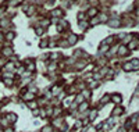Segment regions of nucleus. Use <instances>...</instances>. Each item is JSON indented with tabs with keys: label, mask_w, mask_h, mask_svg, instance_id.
I'll use <instances>...</instances> for the list:
<instances>
[{
	"label": "nucleus",
	"mask_w": 139,
	"mask_h": 132,
	"mask_svg": "<svg viewBox=\"0 0 139 132\" xmlns=\"http://www.w3.org/2000/svg\"><path fill=\"white\" fill-rule=\"evenodd\" d=\"M82 96H83V99H88V97L90 96V92L89 91H83L82 92Z\"/></svg>",
	"instance_id": "aec40b11"
},
{
	"label": "nucleus",
	"mask_w": 139,
	"mask_h": 132,
	"mask_svg": "<svg viewBox=\"0 0 139 132\" xmlns=\"http://www.w3.org/2000/svg\"><path fill=\"white\" fill-rule=\"evenodd\" d=\"M1 53H3V56L8 57V56H11V54H13V50H11V47H4V49L1 50Z\"/></svg>",
	"instance_id": "7ed1b4c3"
},
{
	"label": "nucleus",
	"mask_w": 139,
	"mask_h": 132,
	"mask_svg": "<svg viewBox=\"0 0 139 132\" xmlns=\"http://www.w3.org/2000/svg\"><path fill=\"white\" fill-rule=\"evenodd\" d=\"M127 53H128V49L125 46H120L118 47V54L120 56H127Z\"/></svg>",
	"instance_id": "20e7f679"
},
{
	"label": "nucleus",
	"mask_w": 139,
	"mask_h": 132,
	"mask_svg": "<svg viewBox=\"0 0 139 132\" xmlns=\"http://www.w3.org/2000/svg\"><path fill=\"white\" fill-rule=\"evenodd\" d=\"M139 45H138V42H134V41H131L129 42V49H136Z\"/></svg>",
	"instance_id": "2eb2a0df"
},
{
	"label": "nucleus",
	"mask_w": 139,
	"mask_h": 132,
	"mask_svg": "<svg viewBox=\"0 0 139 132\" xmlns=\"http://www.w3.org/2000/svg\"><path fill=\"white\" fill-rule=\"evenodd\" d=\"M98 22H99V21L96 20V18H93V20H92V25H96Z\"/></svg>",
	"instance_id": "e433bc0d"
},
{
	"label": "nucleus",
	"mask_w": 139,
	"mask_h": 132,
	"mask_svg": "<svg viewBox=\"0 0 139 132\" xmlns=\"http://www.w3.org/2000/svg\"><path fill=\"white\" fill-rule=\"evenodd\" d=\"M123 68L125 70V71H131V70H132V64H131V63H125V64L123 66Z\"/></svg>",
	"instance_id": "ddd939ff"
},
{
	"label": "nucleus",
	"mask_w": 139,
	"mask_h": 132,
	"mask_svg": "<svg viewBox=\"0 0 139 132\" xmlns=\"http://www.w3.org/2000/svg\"><path fill=\"white\" fill-rule=\"evenodd\" d=\"M42 33H43V28H41V26L36 28V35H42Z\"/></svg>",
	"instance_id": "cd10ccee"
},
{
	"label": "nucleus",
	"mask_w": 139,
	"mask_h": 132,
	"mask_svg": "<svg viewBox=\"0 0 139 132\" xmlns=\"http://www.w3.org/2000/svg\"><path fill=\"white\" fill-rule=\"evenodd\" d=\"M36 106H38V103H36V102H32V100H31V102H28V107H29V108H36Z\"/></svg>",
	"instance_id": "f3484780"
},
{
	"label": "nucleus",
	"mask_w": 139,
	"mask_h": 132,
	"mask_svg": "<svg viewBox=\"0 0 139 132\" xmlns=\"http://www.w3.org/2000/svg\"><path fill=\"white\" fill-rule=\"evenodd\" d=\"M118 132H125V128H121V129H120Z\"/></svg>",
	"instance_id": "49530a36"
},
{
	"label": "nucleus",
	"mask_w": 139,
	"mask_h": 132,
	"mask_svg": "<svg viewBox=\"0 0 139 132\" xmlns=\"http://www.w3.org/2000/svg\"><path fill=\"white\" fill-rule=\"evenodd\" d=\"M53 15H54V17H61V15H63V11L57 8V10H54V11H53Z\"/></svg>",
	"instance_id": "a211bd4d"
},
{
	"label": "nucleus",
	"mask_w": 139,
	"mask_h": 132,
	"mask_svg": "<svg viewBox=\"0 0 139 132\" xmlns=\"http://www.w3.org/2000/svg\"><path fill=\"white\" fill-rule=\"evenodd\" d=\"M74 132H75V131H74Z\"/></svg>",
	"instance_id": "8fccbe9b"
},
{
	"label": "nucleus",
	"mask_w": 139,
	"mask_h": 132,
	"mask_svg": "<svg viewBox=\"0 0 139 132\" xmlns=\"http://www.w3.org/2000/svg\"><path fill=\"white\" fill-rule=\"evenodd\" d=\"M53 129H51V127L50 125H47V127H45L43 129H42V132H51Z\"/></svg>",
	"instance_id": "b1692460"
},
{
	"label": "nucleus",
	"mask_w": 139,
	"mask_h": 132,
	"mask_svg": "<svg viewBox=\"0 0 139 132\" xmlns=\"http://www.w3.org/2000/svg\"><path fill=\"white\" fill-rule=\"evenodd\" d=\"M6 70H11V71H13V70H14V64H11V63H8L7 66H6Z\"/></svg>",
	"instance_id": "a878e982"
},
{
	"label": "nucleus",
	"mask_w": 139,
	"mask_h": 132,
	"mask_svg": "<svg viewBox=\"0 0 139 132\" xmlns=\"http://www.w3.org/2000/svg\"><path fill=\"white\" fill-rule=\"evenodd\" d=\"M108 25H110L111 28H118V26L121 25V21H120L118 18H114V20H110V21H108Z\"/></svg>",
	"instance_id": "f257e3e1"
},
{
	"label": "nucleus",
	"mask_w": 139,
	"mask_h": 132,
	"mask_svg": "<svg viewBox=\"0 0 139 132\" xmlns=\"http://www.w3.org/2000/svg\"><path fill=\"white\" fill-rule=\"evenodd\" d=\"M42 25H43V26H47V25H49V21H47V20H45V21L42 22Z\"/></svg>",
	"instance_id": "c9c22d12"
},
{
	"label": "nucleus",
	"mask_w": 139,
	"mask_h": 132,
	"mask_svg": "<svg viewBox=\"0 0 139 132\" xmlns=\"http://www.w3.org/2000/svg\"><path fill=\"white\" fill-rule=\"evenodd\" d=\"M68 43H67V41H61L60 42V46H67Z\"/></svg>",
	"instance_id": "f704fd0d"
},
{
	"label": "nucleus",
	"mask_w": 139,
	"mask_h": 132,
	"mask_svg": "<svg viewBox=\"0 0 139 132\" xmlns=\"http://www.w3.org/2000/svg\"><path fill=\"white\" fill-rule=\"evenodd\" d=\"M136 129L139 131V118H138V121H136Z\"/></svg>",
	"instance_id": "a18cd8bd"
},
{
	"label": "nucleus",
	"mask_w": 139,
	"mask_h": 132,
	"mask_svg": "<svg viewBox=\"0 0 139 132\" xmlns=\"http://www.w3.org/2000/svg\"><path fill=\"white\" fill-rule=\"evenodd\" d=\"M77 103H79V104L83 103V96H82V95H78V96H77Z\"/></svg>",
	"instance_id": "412c9836"
},
{
	"label": "nucleus",
	"mask_w": 139,
	"mask_h": 132,
	"mask_svg": "<svg viewBox=\"0 0 139 132\" xmlns=\"http://www.w3.org/2000/svg\"><path fill=\"white\" fill-rule=\"evenodd\" d=\"M81 127H82V122H81V121L75 122V128H81Z\"/></svg>",
	"instance_id": "72a5a7b5"
},
{
	"label": "nucleus",
	"mask_w": 139,
	"mask_h": 132,
	"mask_svg": "<svg viewBox=\"0 0 139 132\" xmlns=\"http://www.w3.org/2000/svg\"><path fill=\"white\" fill-rule=\"evenodd\" d=\"M47 45H49V43H47V41H46V39H45V41H42V42H41V47H46Z\"/></svg>",
	"instance_id": "bb28decb"
},
{
	"label": "nucleus",
	"mask_w": 139,
	"mask_h": 132,
	"mask_svg": "<svg viewBox=\"0 0 139 132\" xmlns=\"http://www.w3.org/2000/svg\"><path fill=\"white\" fill-rule=\"evenodd\" d=\"M102 20H103V21H107V15L106 14H102Z\"/></svg>",
	"instance_id": "a19ab883"
},
{
	"label": "nucleus",
	"mask_w": 139,
	"mask_h": 132,
	"mask_svg": "<svg viewBox=\"0 0 139 132\" xmlns=\"http://www.w3.org/2000/svg\"><path fill=\"white\" fill-rule=\"evenodd\" d=\"M88 14H89L90 17H95L96 14H98V10H96V8H90L89 11H88Z\"/></svg>",
	"instance_id": "4468645a"
},
{
	"label": "nucleus",
	"mask_w": 139,
	"mask_h": 132,
	"mask_svg": "<svg viewBox=\"0 0 139 132\" xmlns=\"http://www.w3.org/2000/svg\"><path fill=\"white\" fill-rule=\"evenodd\" d=\"M123 111H124V108H121V107H115V108H114V111H113V114H114V116H120V114H121Z\"/></svg>",
	"instance_id": "9b49d317"
},
{
	"label": "nucleus",
	"mask_w": 139,
	"mask_h": 132,
	"mask_svg": "<svg viewBox=\"0 0 139 132\" xmlns=\"http://www.w3.org/2000/svg\"><path fill=\"white\" fill-rule=\"evenodd\" d=\"M4 78H13V74L11 72H6L4 74Z\"/></svg>",
	"instance_id": "473e14b6"
},
{
	"label": "nucleus",
	"mask_w": 139,
	"mask_h": 132,
	"mask_svg": "<svg viewBox=\"0 0 139 132\" xmlns=\"http://www.w3.org/2000/svg\"><path fill=\"white\" fill-rule=\"evenodd\" d=\"M77 41H78V36H77V35H74V33H70L67 43H68V45H74V43H75Z\"/></svg>",
	"instance_id": "f03ea898"
},
{
	"label": "nucleus",
	"mask_w": 139,
	"mask_h": 132,
	"mask_svg": "<svg viewBox=\"0 0 139 132\" xmlns=\"http://www.w3.org/2000/svg\"><path fill=\"white\" fill-rule=\"evenodd\" d=\"M96 116H98V110H90V113H89V121H93V120L96 118Z\"/></svg>",
	"instance_id": "423d86ee"
},
{
	"label": "nucleus",
	"mask_w": 139,
	"mask_h": 132,
	"mask_svg": "<svg viewBox=\"0 0 139 132\" xmlns=\"http://www.w3.org/2000/svg\"><path fill=\"white\" fill-rule=\"evenodd\" d=\"M53 113H54V116H58V114L61 113V110H60V108H54V111H53Z\"/></svg>",
	"instance_id": "2f4dec72"
},
{
	"label": "nucleus",
	"mask_w": 139,
	"mask_h": 132,
	"mask_svg": "<svg viewBox=\"0 0 139 132\" xmlns=\"http://www.w3.org/2000/svg\"><path fill=\"white\" fill-rule=\"evenodd\" d=\"M50 57H51V58H53V60H54V58H57V57H58V54H51Z\"/></svg>",
	"instance_id": "79ce46f5"
},
{
	"label": "nucleus",
	"mask_w": 139,
	"mask_h": 132,
	"mask_svg": "<svg viewBox=\"0 0 139 132\" xmlns=\"http://www.w3.org/2000/svg\"><path fill=\"white\" fill-rule=\"evenodd\" d=\"M110 43H113V38H107V39H104L103 41V45H110Z\"/></svg>",
	"instance_id": "6ab92c4d"
},
{
	"label": "nucleus",
	"mask_w": 139,
	"mask_h": 132,
	"mask_svg": "<svg viewBox=\"0 0 139 132\" xmlns=\"http://www.w3.org/2000/svg\"><path fill=\"white\" fill-rule=\"evenodd\" d=\"M107 50H108V47H107L106 45H103L102 49H99V51H100V53H104V51H107Z\"/></svg>",
	"instance_id": "393cba45"
},
{
	"label": "nucleus",
	"mask_w": 139,
	"mask_h": 132,
	"mask_svg": "<svg viewBox=\"0 0 139 132\" xmlns=\"http://www.w3.org/2000/svg\"><path fill=\"white\" fill-rule=\"evenodd\" d=\"M111 99H113V102H114V103H117V104H118V103L121 102V96H120V95H114Z\"/></svg>",
	"instance_id": "f8f14e48"
},
{
	"label": "nucleus",
	"mask_w": 139,
	"mask_h": 132,
	"mask_svg": "<svg viewBox=\"0 0 139 132\" xmlns=\"http://www.w3.org/2000/svg\"><path fill=\"white\" fill-rule=\"evenodd\" d=\"M4 132H13V129H11V128H6V129H4Z\"/></svg>",
	"instance_id": "37998d69"
},
{
	"label": "nucleus",
	"mask_w": 139,
	"mask_h": 132,
	"mask_svg": "<svg viewBox=\"0 0 139 132\" xmlns=\"http://www.w3.org/2000/svg\"><path fill=\"white\" fill-rule=\"evenodd\" d=\"M131 38H132L131 35H128V36H125V39H124V43H127V42H129V41H131Z\"/></svg>",
	"instance_id": "7c9ffc66"
},
{
	"label": "nucleus",
	"mask_w": 139,
	"mask_h": 132,
	"mask_svg": "<svg viewBox=\"0 0 139 132\" xmlns=\"http://www.w3.org/2000/svg\"><path fill=\"white\" fill-rule=\"evenodd\" d=\"M100 132H103V131H100Z\"/></svg>",
	"instance_id": "09e8293b"
},
{
	"label": "nucleus",
	"mask_w": 139,
	"mask_h": 132,
	"mask_svg": "<svg viewBox=\"0 0 139 132\" xmlns=\"http://www.w3.org/2000/svg\"><path fill=\"white\" fill-rule=\"evenodd\" d=\"M78 18H79V20H81V21H83V18H85V15H83V14H79V15H78Z\"/></svg>",
	"instance_id": "58836bf2"
},
{
	"label": "nucleus",
	"mask_w": 139,
	"mask_h": 132,
	"mask_svg": "<svg viewBox=\"0 0 139 132\" xmlns=\"http://www.w3.org/2000/svg\"><path fill=\"white\" fill-rule=\"evenodd\" d=\"M33 97H35V96H33V93H31V92H26L24 95V100H26V102H31Z\"/></svg>",
	"instance_id": "39448f33"
},
{
	"label": "nucleus",
	"mask_w": 139,
	"mask_h": 132,
	"mask_svg": "<svg viewBox=\"0 0 139 132\" xmlns=\"http://www.w3.org/2000/svg\"><path fill=\"white\" fill-rule=\"evenodd\" d=\"M70 103H71V100H64V106H70Z\"/></svg>",
	"instance_id": "4c0bfd02"
},
{
	"label": "nucleus",
	"mask_w": 139,
	"mask_h": 132,
	"mask_svg": "<svg viewBox=\"0 0 139 132\" xmlns=\"http://www.w3.org/2000/svg\"><path fill=\"white\" fill-rule=\"evenodd\" d=\"M7 120L13 124V122H15V121H17V116H15V114H7Z\"/></svg>",
	"instance_id": "6e6552de"
},
{
	"label": "nucleus",
	"mask_w": 139,
	"mask_h": 132,
	"mask_svg": "<svg viewBox=\"0 0 139 132\" xmlns=\"http://www.w3.org/2000/svg\"><path fill=\"white\" fill-rule=\"evenodd\" d=\"M13 38H14V33H13V32L7 33V39H8V41H11V39H13Z\"/></svg>",
	"instance_id": "c756f323"
},
{
	"label": "nucleus",
	"mask_w": 139,
	"mask_h": 132,
	"mask_svg": "<svg viewBox=\"0 0 139 132\" xmlns=\"http://www.w3.org/2000/svg\"><path fill=\"white\" fill-rule=\"evenodd\" d=\"M54 68H56V64H51V66L49 67V70H50V71H53V70H54Z\"/></svg>",
	"instance_id": "ea45409f"
},
{
	"label": "nucleus",
	"mask_w": 139,
	"mask_h": 132,
	"mask_svg": "<svg viewBox=\"0 0 139 132\" xmlns=\"http://www.w3.org/2000/svg\"><path fill=\"white\" fill-rule=\"evenodd\" d=\"M79 26H81L82 29H85V28L88 26V22H86V21H81V22H79Z\"/></svg>",
	"instance_id": "4be33fe9"
},
{
	"label": "nucleus",
	"mask_w": 139,
	"mask_h": 132,
	"mask_svg": "<svg viewBox=\"0 0 139 132\" xmlns=\"http://www.w3.org/2000/svg\"><path fill=\"white\" fill-rule=\"evenodd\" d=\"M108 100H110V96H108V95H104V96L102 97V102H100V106H103V104H106V103H107V102H108Z\"/></svg>",
	"instance_id": "9d476101"
},
{
	"label": "nucleus",
	"mask_w": 139,
	"mask_h": 132,
	"mask_svg": "<svg viewBox=\"0 0 139 132\" xmlns=\"http://www.w3.org/2000/svg\"><path fill=\"white\" fill-rule=\"evenodd\" d=\"M51 132H58V131H51Z\"/></svg>",
	"instance_id": "de8ad7c7"
},
{
	"label": "nucleus",
	"mask_w": 139,
	"mask_h": 132,
	"mask_svg": "<svg viewBox=\"0 0 139 132\" xmlns=\"http://www.w3.org/2000/svg\"><path fill=\"white\" fill-rule=\"evenodd\" d=\"M86 132H95V128H89V129H88Z\"/></svg>",
	"instance_id": "c03bdc74"
},
{
	"label": "nucleus",
	"mask_w": 139,
	"mask_h": 132,
	"mask_svg": "<svg viewBox=\"0 0 139 132\" xmlns=\"http://www.w3.org/2000/svg\"><path fill=\"white\" fill-rule=\"evenodd\" d=\"M58 92H60V88H58V86H54V88H53V95H57Z\"/></svg>",
	"instance_id": "c85d7f7f"
},
{
	"label": "nucleus",
	"mask_w": 139,
	"mask_h": 132,
	"mask_svg": "<svg viewBox=\"0 0 139 132\" xmlns=\"http://www.w3.org/2000/svg\"><path fill=\"white\" fill-rule=\"evenodd\" d=\"M26 64H28V71H33V70H35V64H32L29 60L26 61Z\"/></svg>",
	"instance_id": "dca6fc26"
},
{
	"label": "nucleus",
	"mask_w": 139,
	"mask_h": 132,
	"mask_svg": "<svg viewBox=\"0 0 139 132\" xmlns=\"http://www.w3.org/2000/svg\"><path fill=\"white\" fill-rule=\"evenodd\" d=\"M88 107H89V104H88L86 102H83V103H81V104H79V111H86V110H88Z\"/></svg>",
	"instance_id": "0eeeda50"
},
{
	"label": "nucleus",
	"mask_w": 139,
	"mask_h": 132,
	"mask_svg": "<svg viewBox=\"0 0 139 132\" xmlns=\"http://www.w3.org/2000/svg\"><path fill=\"white\" fill-rule=\"evenodd\" d=\"M4 83L10 86V85H13V79H10V78H4Z\"/></svg>",
	"instance_id": "5701e85b"
},
{
	"label": "nucleus",
	"mask_w": 139,
	"mask_h": 132,
	"mask_svg": "<svg viewBox=\"0 0 139 132\" xmlns=\"http://www.w3.org/2000/svg\"><path fill=\"white\" fill-rule=\"evenodd\" d=\"M131 64H132V70H138L139 68V58H135Z\"/></svg>",
	"instance_id": "1a4fd4ad"
}]
</instances>
